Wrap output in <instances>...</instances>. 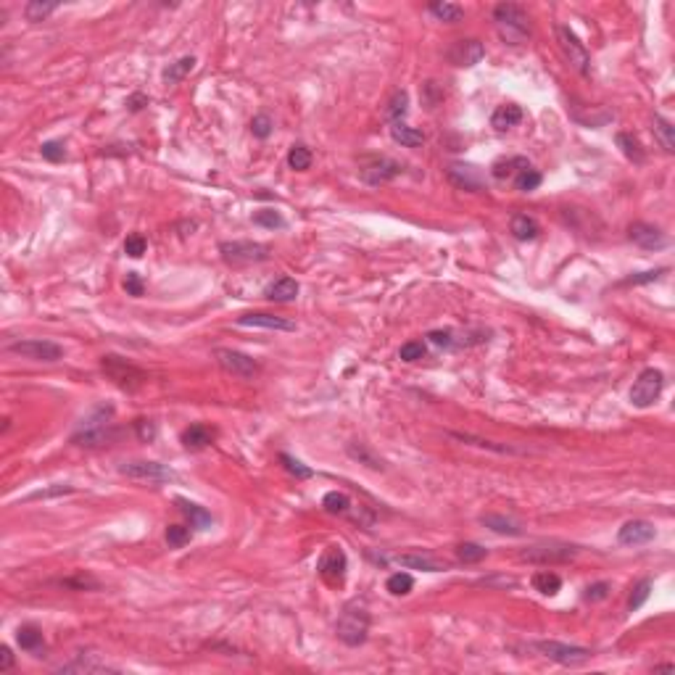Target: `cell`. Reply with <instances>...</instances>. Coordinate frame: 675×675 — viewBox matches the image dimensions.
I'll list each match as a JSON object with an SVG mask.
<instances>
[{
    "mask_svg": "<svg viewBox=\"0 0 675 675\" xmlns=\"http://www.w3.org/2000/svg\"><path fill=\"white\" fill-rule=\"evenodd\" d=\"M114 419V407L111 404H98L90 409V415L82 417V422L77 425L72 433V444L84 446V449H95V446H109L116 438V430L111 427Z\"/></svg>",
    "mask_w": 675,
    "mask_h": 675,
    "instance_id": "cell-1",
    "label": "cell"
},
{
    "mask_svg": "<svg viewBox=\"0 0 675 675\" xmlns=\"http://www.w3.org/2000/svg\"><path fill=\"white\" fill-rule=\"evenodd\" d=\"M493 24L499 29V38L507 45H522L530 38V19L527 11L517 3H499L493 9Z\"/></svg>",
    "mask_w": 675,
    "mask_h": 675,
    "instance_id": "cell-2",
    "label": "cell"
},
{
    "mask_svg": "<svg viewBox=\"0 0 675 675\" xmlns=\"http://www.w3.org/2000/svg\"><path fill=\"white\" fill-rule=\"evenodd\" d=\"M367 633H370V612H367V607L359 604V601L346 604L338 622H335V636L341 638L346 647H361L367 641Z\"/></svg>",
    "mask_w": 675,
    "mask_h": 675,
    "instance_id": "cell-3",
    "label": "cell"
},
{
    "mask_svg": "<svg viewBox=\"0 0 675 675\" xmlns=\"http://www.w3.org/2000/svg\"><path fill=\"white\" fill-rule=\"evenodd\" d=\"M101 370H103V375L111 380L119 390H124V393H135V390L143 388L146 380H148V375L140 370V367H135L132 361L121 359V356H116V353H106V356H103Z\"/></svg>",
    "mask_w": 675,
    "mask_h": 675,
    "instance_id": "cell-4",
    "label": "cell"
},
{
    "mask_svg": "<svg viewBox=\"0 0 675 675\" xmlns=\"http://www.w3.org/2000/svg\"><path fill=\"white\" fill-rule=\"evenodd\" d=\"M554 32H556V43H559V50H562L564 61L573 66L578 75L591 77V53H588L586 45L578 40V35H575L570 27H564V24H556Z\"/></svg>",
    "mask_w": 675,
    "mask_h": 675,
    "instance_id": "cell-5",
    "label": "cell"
},
{
    "mask_svg": "<svg viewBox=\"0 0 675 675\" xmlns=\"http://www.w3.org/2000/svg\"><path fill=\"white\" fill-rule=\"evenodd\" d=\"M533 649L541 652L546 659H551V662L564 667H578L593 657L591 649L575 647V644H562V641H533Z\"/></svg>",
    "mask_w": 675,
    "mask_h": 675,
    "instance_id": "cell-6",
    "label": "cell"
},
{
    "mask_svg": "<svg viewBox=\"0 0 675 675\" xmlns=\"http://www.w3.org/2000/svg\"><path fill=\"white\" fill-rule=\"evenodd\" d=\"M222 259L230 267H243V264H259L269 259V246L253 241H227L219 246Z\"/></svg>",
    "mask_w": 675,
    "mask_h": 675,
    "instance_id": "cell-7",
    "label": "cell"
},
{
    "mask_svg": "<svg viewBox=\"0 0 675 675\" xmlns=\"http://www.w3.org/2000/svg\"><path fill=\"white\" fill-rule=\"evenodd\" d=\"M401 172H404V167L388 156H361L359 158V177L372 187L385 185V182H390V180H396Z\"/></svg>",
    "mask_w": 675,
    "mask_h": 675,
    "instance_id": "cell-8",
    "label": "cell"
},
{
    "mask_svg": "<svg viewBox=\"0 0 675 675\" xmlns=\"http://www.w3.org/2000/svg\"><path fill=\"white\" fill-rule=\"evenodd\" d=\"M6 351L16 353V356H24V359L32 361H58L64 359V349L53 341H45V338H24V341H13L6 346Z\"/></svg>",
    "mask_w": 675,
    "mask_h": 675,
    "instance_id": "cell-9",
    "label": "cell"
},
{
    "mask_svg": "<svg viewBox=\"0 0 675 675\" xmlns=\"http://www.w3.org/2000/svg\"><path fill=\"white\" fill-rule=\"evenodd\" d=\"M662 388H665V375L659 370H654V367H649V370L641 372L636 378V383H633V388H630V404L636 409H649L657 398H659Z\"/></svg>",
    "mask_w": 675,
    "mask_h": 675,
    "instance_id": "cell-10",
    "label": "cell"
},
{
    "mask_svg": "<svg viewBox=\"0 0 675 675\" xmlns=\"http://www.w3.org/2000/svg\"><path fill=\"white\" fill-rule=\"evenodd\" d=\"M214 356H216V364H219L227 375H232V378L253 380L259 375V361L251 359L248 353L235 351V349H216Z\"/></svg>",
    "mask_w": 675,
    "mask_h": 675,
    "instance_id": "cell-11",
    "label": "cell"
},
{
    "mask_svg": "<svg viewBox=\"0 0 675 675\" xmlns=\"http://www.w3.org/2000/svg\"><path fill=\"white\" fill-rule=\"evenodd\" d=\"M578 554V546L559 544V541H549V544H536L525 549L520 559L522 562H536V564H556V562H570Z\"/></svg>",
    "mask_w": 675,
    "mask_h": 675,
    "instance_id": "cell-12",
    "label": "cell"
},
{
    "mask_svg": "<svg viewBox=\"0 0 675 675\" xmlns=\"http://www.w3.org/2000/svg\"><path fill=\"white\" fill-rule=\"evenodd\" d=\"M119 472L124 478H132V481H150V483H167L175 478V472L169 470L167 464L146 462V459L119 464Z\"/></svg>",
    "mask_w": 675,
    "mask_h": 675,
    "instance_id": "cell-13",
    "label": "cell"
},
{
    "mask_svg": "<svg viewBox=\"0 0 675 675\" xmlns=\"http://www.w3.org/2000/svg\"><path fill=\"white\" fill-rule=\"evenodd\" d=\"M446 175L451 180V185H456L459 190H470V193H481L485 190V177L478 167L472 164H449Z\"/></svg>",
    "mask_w": 675,
    "mask_h": 675,
    "instance_id": "cell-14",
    "label": "cell"
},
{
    "mask_svg": "<svg viewBox=\"0 0 675 675\" xmlns=\"http://www.w3.org/2000/svg\"><path fill=\"white\" fill-rule=\"evenodd\" d=\"M346 567H349V562H346V554H343L341 546H330L322 554L319 564H317L319 575H322L330 586H341L343 578H346Z\"/></svg>",
    "mask_w": 675,
    "mask_h": 675,
    "instance_id": "cell-15",
    "label": "cell"
},
{
    "mask_svg": "<svg viewBox=\"0 0 675 675\" xmlns=\"http://www.w3.org/2000/svg\"><path fill=\"white\" fill-rule=\"evenodd\" d=\"M628 238L633 243H636L638 248L644 251H659L665 248L667 243V235L659 227H654V224H647V222H633L628 227Z\"/></svg>",
    "mask_w": 675,
    "mask_h": 675,
    "instance_id": "cell-16",
    "label": "cell"
},
{
    "mask_svg": "<svg viewBox=\"0 0 675 675\" xmlns=\"http://www.w3.org/2000/svg\"><path fill=\"white\" fill-rule=\"evenodd\" d=\"M449 61H451L454 66H475L481 64L483 56H485V48H483V43H478V40H456L451 48H449Z\"/></svg>",
    "mask_w": 675,
    "mask_h": 675,
    "instance_id": "cell-17",
    "label": "cell"
},
{
    "mask_svg": "<svg viewBox=\"0 0 675 675\" xmlns=\"http://www.w3.org/2000/svg\"><path fill=\"white\" fill-rule=\"evenodd\" d=\"M654 536H657V530L652 522H647V520H628L625 525L620 527L618 541L622 546H641V544L654 541Z\"/></svg>",
    "mask_w": 675,
    "mask_h": 675,
    "instance_id": "cell-18",
    "label": "cell"
},
{
    "mask_svg": "<svg viewBox=\"0 0 675 675\" xmlns=\"http://www.w3.org/2000/svg\"><path fill=\"white\" fill-rule=\"evenodd\" d=\"M238 324L241 327H261V330H282V333H293L296 330L293 319H285V317L278 314H243L238 317Z\"/></svg>",
    "mask_w": 675,
    "mask_h": 675,
    "instance_id": "cell-19",
    "label": "cell"
},
{
    "mask_svg": "<svg viewBox=\"0 0 675 675\" xmlns=\"http://www.w3.org/2000/svg\"><path fill=\"white\" fill-rule=\"evenodd\" d=\"M346 454L351 456L353 462L364 464V467H370V470H375V472H383V470H385V462L380 459L378 454L372 451L370 446L361 444V441H351V444H346Z\"/></svg>",
    "mask_w": 675,
    "mask_h": 675,
    "instance_id": "cell-20",
    "label": "cell"
},
{
    "mask_svg": "<svg viewBox=\"0 0 675 675\" xmlns=\"http://www.w3.org/2000/svg\"><path fill=\"white\" fill-rule=\"evenodd\" d=\"M212 441H214V430L209 425H204V422H193V425L185 427V433H182V444H185V449H190V451H201V449H206Z\"/></svg>",
    "mask_w": 675,
    "mask_h": 675,
    "instance_id": "cell-21",
    "label": "cell"
},
{
    "mask_svg": "<svg viewBox=\"0 0 675 675\" xmlns=\"http://www.w3.org/2000/svg\"><path fill=\"white\" fill-rule=\"evenodd\" d=\"M298 282L293 278H280L275 280L272 285H267V290H264V296L269 298V301H275V304H287V301H293V298L298 296Z\"/></svg>",
    "mask_w": 675,
    "mask_h": 675,
    "instance_id": "cell-22",
    "label": "cell"
},
{
    "mask_svg": "<svg viewBox=\"0 0 675 675\" xmlns=\"http://www.w3.org/2000/svg\"><path fill=\"white\" fill-rule=\"evenodd\" d=\"M509 232H512L517 241H536L538 232H541V224H538L536 216H530V214H515L512 222H509Z\"/></svg>",
    "mask_w": 675,
    "mask_h": 675,
    "instance_id": "cell-23",
    "label": "cell"
},
{
    "mask_svg": "<svg viewBox=\"0 0 675 675\" xmlns=\"http://www.w3.org/2000/svg\"><path fill=\"white\" fill-rule=\"evenodd\" d=\"M481 522L499 536H522V525L507 515H481Z\"/></svg>",
    "mask_w": 675,
    "mask_h": 675,
    "instance_id": "cell-24",
    "label": "cell"
},
{
    "mask_svg": "<svg viewBox=\"0 0 675 675\" xmlns=\"http://www.w3.org/2000/svg\"><path fill=\"white\" fill-rule=\"evenodd\" d=\"M520 121H522V109H520L517 103H504V106H499V109L493 111V116H490V124L499 132L509 130V127H517Z\"/></svg>",
    "mask_w": 675,
    "mask_h": 675,
    "instance_id": "cell-25",
    "label": "cell"
},
{
    "mask_svg": "<svg viewBox=\"0 0 675 675\" xmlns=\"http://www.w3.org/2000/svg\"><path fill=\"white\" fill-rule=\"evenodd\" d=\"M396 562L401 564V567H409V570H425V573H444L446 564L438 562V559H433V556L427 554H401L396 556Z\"/></svg>",
    "mask_w": 675,
    "mask_h": 675,
    "instance_id": "cell-26",
    "label": "cell"
},
{
    "mask_svg": "<svg viewBox=\"0 0 675 675\" xmlns=\"http://www.w3.org/2000/svg\"><path fill=\"white\" fill-rule=\"evenodd\" d=\"M177 507H180V512H182L187 520H190V525L193 527H198V530L212 527L214 517L206 512L204 507H198V504H193V501H187V499H177Z\"/></svg>",
    "mask_w": 675,
    "mask_h": 675,
    "instance_id": "cell-27",
    "label": "cell"
},
{
    "mask_svg": "<svg viewBox=\"0 0 675 675\" xmlns=\"http://www.w3.org/2000/svg\"><path fill=\"white\" fill-rule=\"evenodd\" d=\"M16 644H19L24 652L38 654V652L45 649V638H43V630L35 628V625H21V628L16 630Z\"/></svg>",
    "mask_w": 675,
    "mask_h": 675,
    "instance_id": "cell-28",
    "label": "cell"
},
{
    "mask_svg": "<svg viewBox=\"0 0 675 675\" xmlns=\"http://www.w3.org/2000/svg\"><path fill=\"white\" fill-rule=\"evenodd\" d=\"M390 138L396 140L398 146H404V148H419V146L425 143V135L419 130H415V127L404 124V121H398V124L390 127Z\"/></svg>",
    "mask_w": 675,
    "mask_h": 675,
    "instance_id": "cell-29",
    "label": "cell"
},
{
    "mask_svg": "<svg viewBox=\"0 0 675 675\" xmlns=\"http://www.w3.org/2000/svg\"><path fill=\"white\" fill-rule=\"evenodd\" d=\"M111 667L106 665V662H98L93 654L84 657L79 654L77 659H72L69 665H61L58 667V673H109Z\"/></svg>",
    "mask_w": 675,
    "mask_h": 675,
    "instance_id": "cell-30",
    "label": "cell"
},
{
    "mask_svg": "<svg viewBox=\"0 0 675 675\" xmlns=\"http://www.w3.org/2000/svg\"><path fill=\"white\" fill-rule=\"evenodd\" d=\"M407 111H409V93L407 90H396V93L388 98V103H385V119H388L390 124H398V121H404Z\"/></svg>",
    "mask_w": 675,
    "mask_h": 675,
    "instance_id": "cell-31",
    "label": "cell"
},
{
    "mask_svg": "<svg viewBox=\"0 0 675 675\" xmlns=\"http://www.w3.org/2000/svg\"><path fill=\"white\" fill-rule=\"evenodd\" d=\"M490 169H493L490 175L496 177V180H507V177H517L522 169H530V161L522 156H512V158H501V161H496Z\"/></svg>",
    "mask_w": 675,
    "mask_h": 675,
    "instance_id": "cell-32",
    "label": "cell"
},
{
    "mask_svg": "<svg viewBox=\"0 0 675 675\" xmlns=\"http://www.w3.org/2000/svg\"><path fill=\"white\" fill-rule=\"evenodd\" d=\"M427 11H430L438 21H446V24H459V21L464 19V9L459 3H430Z\"/></svg>",
    "mask_w": 675,
    "mask_h": 675,
    "instance_id": "cell-33",
    "label": "cell"
},
{
    "mask_svg": "<svg viewBox=\"0 0 675 675\" xmlns=\"http://www.w3.org/2000/svg\"><path fill=\"white\" fill-rule=\"evenodd\" d=\"M652 127H654V135H657V140H659L662 150H665V153H673V150H675V127H673V124H670L665 116L654 114Z\"/></svg>",
    "mask_w": 675,
    "mask_h": 675,
    "instance_id": "cell-34",
    "label": "cell"
},
{
    "mask_svg": "<svg viewBox=\"0 0 675 675\" xmlns=\"http://www.w3.org/2000/svg\"><path fill=\"white\" fill-rule=\"evenodd\" d=\"M449 438H454V441H462V444H470V446H478V449H488V451H496V454H517V449L515 446H504V444H493V441H485V438H478V435H470V433H449Z\"/></svg>",
    "mask_w": 675,
    "mask_h": 675,
    "instance_id": "cell-35",
    "label": "cell"
},
{
    "mask_svg": "<svg viewBox=\"0 0 675 675\" xmlns=\"http://www.w3.org/2000/svg\"><path fill=\"white\" fill-rule=\"evenodd\" d=\"M615 140H618L622 156L630 158L633 164H644V161H647V153H644V148H641V143H638L630 132H618V138Z\"/></svg>",
    "mask_w": 675,
    "mask_h": 675,
    "instance_id": "cell-36",
    "label": "cell"
},
{
    "mask_svg": "<svg viewBox=\"0 0 675 675\" xmlns=\"http://www.w3.org/2000/svg\"><path fill=\"white\" fill-rule=\"evenodd\" d=\"M195 69V58L193 56H182L180 61H175V64H169L167 69H164V82L167 84H177L182 82L190 72Z\"/></svg>",
    "mask_w": 675,
    "mask_h": 675,
    "instance_id": "cell-37",
    "label": "cell"
},
{
    "mask_svg": "<svg viewBox=\"0 0 675 675\" xmlns=\"http://www.w3.org/2000/svg\"><path fill=\"white\" fill-rule=\"evenodd\" d=\"M533 588L544 596H554L562 588V578L556 573H549V570H541V573L533 575Z\"/></svg>",
    "mask_w": 675,
    "mask_h": 675,
    "instance_id": "cell-38",
    "label": "cell"
},
{
    "mask_svg": "<svg viewBox=\"0 0 675 675\" xmlns=\"http://www.w3.org/2000/svg\"><path fill=\"white\" fill-rule=\"evenodd\" d=\"M488 556V549H483L481 544H459L456 546V559L464 564H478Z\"/></svg>",
    "mask_w": 675,
    "mask_h": 675,
    "instance_id": "cell-39",
    "label": "cell"
},
{
    "mask_svg": "<svg viewBox=\"0 0 675 675\" xmlns=\"http://www.w3.org/2000/svg\"><path fill=\"white\" fill-rule=\"evenodd\" d=\"M385 588H388L393 596H407V593H412V588H415V578L409 573H393L385 581Z\"/></svg>",
    "mask_w": 675,
    "mask_h": 675,
    "instance_id": "cell-40",
    "label": "cell"
},
{
    "mask_svg": "<svg viewBox=\"0 0 675 675\" xmlns=\"http://www.w3.org/2000/svg\"><path fill=\"white\" fill-rule=\"evenodd\" d=\"M287 167L293 169V172H306V169L312 167V150L306 148V146H293V148L287 150Z\"/></svg>",
    "mask_w": 675,
    "mask_h": 675,
    "instance_id": "cell-41",
    "label": "cell"
},
{
    "mask_svg": "<svg viewBox=\"0 0 675 675\" xmlns=\"http://www.w3.org/2000/svg\"><path fill=\"white\" fill-rule=\"evenodd\" d=\"M58 6L56 3H43V0H29L27 6H24V16H27V21H45L53 11H56Z\"/></svg>",
    "mask_w": 675,
    "mask_h": 675,
    "instance_id": "cell-42",
    "label": "cell"
},
{
    "mask_svg": "<svg viewBox=\"0 0 675 675\" xmlns=\"http://www.w3.org/2000/svg\"><path fill=\"white\" fill-rule=\"evenodd\" d=\"M253 224L267 227V230H282V227H285V219H282V214L275 212V209H261V212L253 214Z\"/></svg>",
    "mask_w": 675,
    "mask_h": 675,
    "instance_id": "cell-43",
    "label": "cell"
},
{
    "mask_svg": "<svg viewBox=\"0 0 675 675\" xmlns=\"http://www.w3.org/2000/svg\"><path fill=\"white\" fill-rule=\"evenodd\" d=\"M544 182V177L538 175L536 169L530 167V169H522L517 177H515V187H517L520 193H533L538 185Z\"/></svg>",
    "mask_w": 675,
    "mask_h": 675,
    "instance_id": "cell-44",
    "label": "cell"
},
{
    "mask_svg": "<svg viewBox=\"0 0 675 675\" xmlns=\"http://www.w3.org/2000/svg\"><path fill=\"white\" fill-rule=\"evenodd\" d=\"M322 507L330 512V515H346L349 512V507H351V501H349V496L346 493H338V490H330L327 496L322 499Z\"/></svg>",
    "mask_w": 675,
    "mask_h": 675,
    "instance_id": "cell-45",
    "label": "cell"
},
{
    "mask_svg": "<svg viewBox=\"0 0 675 675\" xmlns=\"http://www.w3.org/2000/svg\"><path fill=\"white\" fill-rule=\"evenodd\" d=\"M649 593H652V581L649 578H644V581H638L636 586H633V591H630V599H628V610L636 612L644 607V601L649 599Z\"/></svg>",
    "mask_w": 675,
    "mask_h": 675,
    "instance_id": "cell-46",
    "label": "cell"
},
{
    "mask_svg": "<svg viewBox=\"0 0 675 675\" xmlns=\"http://www.w3.org/2000/svg\"><path fill=\"white\" fill-rule=\"evenodd\" d=\"M280 462H282V467H285L290 475H296L298 481H309L314 472H312V467H306L301 459H296V456H290V454H280Z\"/></svg>",
    "mask_w": 675,
    "mask_h": 675,
    "instance_id": "cell-47",
    "label": "cell"
},
{
    "mask_svg": "<svg viewBox=\"0 0 675 675\" xmlns=\"http://www.w3.org/2000/svg\"><path fill=\"white\" fill-rule=\"evenodd\" d=\"M272 130H275V121L269 119L267 114H256V116L251 119V132H253V138L267 140L269 135H272Z\"/></svg>",
    "mask_w": 675,
    "mask_h": 675,
    "instance_id": "cell-48",
    "label": "cell"
},
{
    "mask_svg": "<svg viewBox=\"0 0 675 675\" xmlns=\"http://www.w3.org/2000/svg\"><path fill=\"white\" fill-rule=\"evenodd\" d=\"M167 544L172 549H180V546L190 544V527L185 525H169L167 527Z\"/></svg>",
    "mask_w": 675,
    "mask_h": 675,
    "instance_id": "cell-49",
    "label": "cell"
},
{
    "mask_svg": "<svg viewBox=\"0 0 675 675\" xmlns=\"http://www.w3.org/2000/svg\"><path fill=\"white\" fill-rule=\"evenodd\" d=\"M40 153H43L45 161H53V164H58V161H64L66 158L64 143H58V140H48V143H43V146H40Z\"/></svg>",
    "mask_w": 675,
    "mask_h": 675,
    "instance_id": "cell-50",
    "label": "cell"
},
{
    "mask_svg": "<svg viewBox=\"0 0 675 675\" xmlns=\"http://www.w3.org/2000/svg\"><path fill=\"white\" fill-rule=\"evenodd\" d=\"M425 343L422 341H409V343H404L401 346V351H398V359H404V361H417V359H422L425 356Z\"/></svg>",
    "mask_w": 675,
    "mask_h": 675,
    "instance_id": "cell-51",
    "label": "cell"
},
{
    "mask_svg": "<svg viewBox=\"0 0 675 675\" xmlns=\"http://www.w3.org/2000/svg\"><path fill=\"white\" fill-rule=\"evenodd\" d=\"M146 248H148V243H146V238H143V235H138V232H135V235H130V238L124 241V253H127V256H132V259H140V256L146 253Z\"/></svg>",
    "mask_w": 675,
    "mask_h": 675,
    "instance_id": "cell-52",
    "label": "cell"
},
{
    "mask_svg": "<svg viewBox=\"0 0 675 675\" xmlns=\"http://www.w3.org/2000/svg\"><path fill=\"white\" fill-rule=\"evenodd\" d=\"M610 596V583H604V581H599V583H591L586 591H583V601H601V599H607Z\"/></svg>",
    "mask_w": 675,
    "mask_h": 675,
    "instance_id": "cell-53",
    "label": "cell"
},
{
    "mask_svg": "<svg viewBox=\"0 0 675 675\" xmlns=\"http://www.w3.org/2000/svg\"><path fill=\"white\" fill-rule=\"evenodd\" d=\"M427 341L438 346V349H454L456 346L451 330H433V333H427Z\"/></svg>",
    "mask_w": 675,
    "mask_h": 675,
    "instance_id": "cell-54",
    "label": "cell"
},
{
    "mask_svg": "<svg viewBox=\"0 0 675 675\" xmlns=\"http://www.w3.org/2000/svg\"><path fill=\"white\" fill-rule=\"evenodd\" d=\"M135 430H138V438L143 444H150V441L156 438V422H150V419H138V422H135Z\"/></svg>",
    "mask_w": 675,
    "mask_h": 675,
    "instance_id": "cell-55",
    "label": "cell"
},
{
    "mask_svg": "<svg viewBox=\"0 0 675 675\" xmlns=\"http://www.w3.org/2000/svg\"><path fill=\"white\" fill-rule=\"evenodd\" d=\"M64 586H69V588H79V591H84V588H98V581H93L90 575H77V578H66Z\"/></svg>",
    "mask_w": 675,
    "mask_h": 675,
    "instance_id": "cell-56",
    "label": "cell"
},
{
    "mask_svg": "<svg viewBox=\"0 0 675 675\" xmlns=\"http://www.w3.org/2000/svg\"><path fill=\"white\" fill-rule=\"evenodd\" d=\"M124 290H127L130 296L140 298V296H143V290H146V287H143V280H140L138 275H135V272H130V275L124 278Z\"/></svg>",
    "mask_w": 675,
    "mask_h": 675,
    "instance_id": "cell-57",
    "label": "cell"
},
{
    "mask_svg": "<svg viewBox=\"0 0 675 675\" xmlns=\"http://www.w3.org/2000/svg\"><path fill=\"white\" fill-rule=\"evenodd\" d=\"M665 269H654V272H641V275H636V278L628 280V285H644V282H654L659 275H662Z\"/></svg>",
    "mask_w": 675,
    "mask_h": 675,
    "instance_id": "cell-58",
    "label": "cell"
},
{
    "mask_svg": "<svg viewBox=\"0 0 675 675\" xmlns=\"http://www.w3.org/2000/svg\"><path fill=\"white\" fill-rule=\"evenodd\" d=\"M58 493H72V485H58V488H50V490H38V493H32L29 499H48V496H58Z\"/></svg>",
    "mask_w": 675,
    "mask_h": 675,
    "instance_id": "cell-59",
    "label": "cell"
},
{
    "mask_svg": "<svg viewBox=\"0 0 675 675\" xmlns=\"http://www.w3.org/2000/svg\"><path fill=\"white\" fill-rule=\"evenodd\" d=\"M13 667V654H11L9 647H0V670L6 673V670H11Z\"/></svg>",
    "mask_w": 675,
    "mask_h": 675,
    "instance_id": "cell-60",
    "label": "cell"
},
{
    "mask_svg": "<svg viewBox=\"0 0 675 675\" xmlns=\"http://www.w3.org/2000/svg\"><path fill=\"white\" fill-rule=\"evenodd\" d=\"M127 106H130V111H140L143 106H148V98L138 93V95H132L130 101H127Z\"/></svg>",
    "mask_w": 675,
    "mask_h": 675,
    "instance_id": "cell-61",
    "label": "cell"
}]
</instances>
